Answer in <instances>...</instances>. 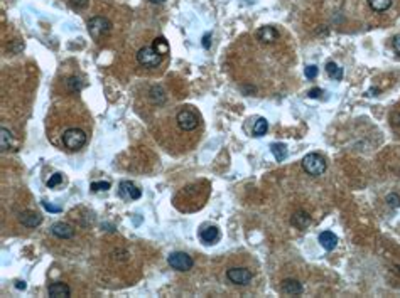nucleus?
Segmentation results:
<instances>
[{
  "instance_id": "obj_31",
  "label": "nucleus",
  "mask_w": 400,
  "mask_h": 298,
  "mask_svg": "<svg viewBox=\"0 0 400 298\" xmlns=\"http://www.w3.org/2000/svg\"><path fill=\"white\" fill-rule=\"evenodd\" d=\"M73 7H76V8H84L88 5V0H73Z\"/></svg>"
},
{
  "instance_id": "obj_34",
  "label": "nucleus",
  "mask_w": 400,
  "mask_h": 298,
  "mask_svg": "<svg viewBox=\"0 0 400 298\" xmlns=\"http://www.w3.org/2000/svg\"><path fill=\"white\" fill-rule=\"evenodd\" d=\"M15 287L19 288V290H24V288H25V283H24V282H19V283L15 285Z\"/></svg>"
},
{
  "instance_id": "obj_29",
  "label": "nucleus",
  "mask_w": 400,
  "mask_h": 298,
  "mask_svg": "<svg viewBox=\"0 0 400 298\" xmlns=\"http://www.w3.org/2000/svg\"><path fill=\"white\" fill-rule=\"evenodd\" d=\"M392 46H394V51L400 56V34H399V35H395V37H394Z\"/></svg>"
},
{
  "instance_id": "obj_32",
  "label": "nucleus",
  "mask_w": 400,
  "mask_h": 298,
  "mask_svg": "<svg viewBox=\"0 0 400 298\" xmlns=\"http://www.w3.org/2000/svg\"><path fill=\"white\" fill-rule=\"evenodd\" d=\"M309 98H319L323 95V90H319V88H313V90H309Z\"/></svg>"
},
{
  "instance_id": "obj_7",
  "label": "nucleus",
  "mask_w": 400,
  "mask_h": 298,
  "mask_svg": "<svg viewBox=\"0 0 400 298\" xmlns=\"http://www.w3.org/2000/svg\"><path fill=\"white\" fill-rule=\"evenodd\" d=\"M226 278L235 285H242V287H245V285L252 282L253 275H252V271L247 270V268H230L228 271H226Z\"/></svg>"
},
{
  "instance_id": "obj_6",
  "label": "nucleus",
  "mask_w": 400,
  "mask_h": 298,
  "mask_svg": "<svg viewBox=\"0 0 400 298\" xmlns=\"http://www.w3.org/2000/svg\"><path fill=\"white\" fill-rule=\"evenodd\" d=\"M176 122H177V125H179L181 130H184V132L196 130L198 123H199L198 117L191 110H181L179 113H177V117H176Z\"/></svg>"
},
{
  "instance_id": "obj_11",
  "label": "nucleus",
  "mask_w": 400,
  "mask_h": 298,
  "mask_svg": "<svg viewBox=\"0 0 400 298\" xmlns=\"http://www.w3.org/2000/svg\"><path fill=\"white\" fill-rule=\"evenodd\" d=\"M47 293H49V297H52V298H68L71 295V290L66 283L56 282V283H51L49 287H47Z\"/></svg>"
},
{
  "instance_id": "obj_2",
  "label": "nucleus",
  "mask_w": 400,
  "mask_h": 298,
  "mask_svg": "<svg viewBox=\"0 0 400 298\" xmlns=\"http://www.w3.org/2000/svg\"><path fill=\"white\" fill-rule=\"evenodd\" d=\"M63 144L71 152H76L86 145V133L79 128H68L63 133Z\"/></svg>"
},
{
  "instance_id": "obj_22",
  "label": "nucleus",
  "mask_w": 400,
  "mask_h": 298,
  "mask_svg": "<svg viewBox=\"0 0 400 298\" xmlns=\"http://www.w3.org/2000/svg\"><path fill=\"white\" fill-rule=\"evenodd\" d=\"M150 100L157 105H162L164 101H166V95H164V91L161 88H152V90H150Z\"/></svg>"
},
{
  "instance_id": "obj_25",
  "label": "nucleus",
  "mask_w": 400,
  "mask_h": 298,
  "mask_svg": "<svg viewBox=\"0 0 400 298\" xmlns=\"http://www.w3.org/2000/svg\"><path fill=\"white\" fill-rule=\"evenodd\" d=\"M61 182H63V175H61V173H52L46 184H47V187H49V189H54V187H57V185L61 184Z\"/></svg>"
},
{
  "instance_id": "obj_19",
  "label": "nucleus",
  "mask_w": 400,
  "mask_h": 298,
  "mask_svg": "<svg viewBox=\"0 0 400 298\" xmlns=\"http://www.w3.org/2000/svg\"><path fill=\"white\" fill-rule=\"evenodd\" d=\"M368 5L375 12H385L392 5V0H368Z\"/></svg>"
},
{
  "instance_id": "obj_15",
  "label": "nucleus",
  "mask_w": 400,
  "mask_h": 298,
  "mask_svg": "<svg viewBox=\"0 0 400 298\" xmlns=\"http://www.w3.org/2000/svg\"><path fill=\"white\" fill-rule=\"evenodd\" d=\"M281 287H282V292L286 293V295L296 297V295H301V293H302V285L297 282V280L287 278V280H284Z\"/></svg>"
},
{
  "instance_id": "obj_28",
  "label": "nucleus",
  "mask_w": 400,
  "mask_h": 298,
  "mask_svg": "<svg viewBox=\"0 0 400 298\" xmlns=\"http://www.w3.org/2000/svg\"><path fill=\"white\" fill-rule=\"evenodd\" d=\"M387 202H389L390 207H399L400 206V197L397 194H389V195H387Z\"/></svg>"
},
{
  "instance_id": "obj_16",
  "label": "nucleus",
  "mask_w": 400,
  "mask_h": 298,
  "mask_svg": "<svg viewBox=\"0 0 400 298\" xmlns=\"http://www.w3.org/2000/svg\"><path fill=\"white\" fill-rule=\"evenodd\" d=\"M291 222H292V226H296L297 229H306L311 224V216L304 211H297L296 214L292 216Z\"/></svg>"
},
{
  "instance_id": "obj_12",
  "label": "nucleus",
  "mask_w": 400,
  "mask_h": 298,
  "mask_svg": "<svg viewBox=\"0 0 400 298\" xmlns=\"http://www.w3.org/2000/svg\"><path fill=\"white\" fill-rule=\"evenodd\" d=\"M257 39L264 44H274L279 39V32L270 25H265V27H260L259 32H257Z\"/></svg>"
},
{
  "instance_id": "obj_27",
  "label": "nucleus",
  "mask_w": 400,
  "mask_h": 298,
  "mask_svg": "<svg viewBox=\"0 0 400 298\" xmlns=\"http://www.w3.org/2000/svg\"><path fill=\"white\" fill-rule=\"evenodd\" d=\"M68 86L71 88V91H79L83 84H81V81H79L78 78H69L68 79Z\"/></svg>"
},
{
  "instance_id": "obj_3",
  "label": "nucleus",
  "mask_w": 400,
  "mask_h": 298,
  "mask_svg": "<svg viewBox=\"0 0 400 298\" xmlns=\"http://www.w3.org/2000/svg\"><path fill=\"white\" fill-rule=\"evenodd\" d=\"M162 54H159L154 47H142L139 52H137V61H139L140 66L144 68H157L162 63Z\"/></svg>"
},
{
  "instance_id": "obj_26",
  "label": "nucleus",
  "mask_w": 400,
  "mask_h": 298,
  "mask_svg": "<svg viewBox=\"0 0 400 298\" xmlns=\"http://www.w3.org/2000/svg\"><path fill=\"white\" fill-rule=\"evenodd\" d=\"M304 74H306V78H309V79H314L318 76V68L314 64H311V66H306V69H304Z\"/></svg>"
},
{
  "instance_id": "obj_1",
  "label": "nucleus",
  "mask_w": 400,
  "mask_h": 298,
  "mask_svg": "<svg viewBox=\"0 0 400 298\" xmlns=\"http://www.w3.org/2000/svg\"><path fill=\"white\" fill-rule=\"evenodd\" d=\"M302 168L313 177H319L326 172V160L319 153H308L302 158Z\"/></svg>"
},
{
  "instance_id": "obj_18",
  "label": "nucleus",
  "mask_w": 400,
  "mask_h": 298,
  "mask_svg": "<svg viewBox=\"0 0 400 298\" xmlns=\"http://www.w3.org/2000/svg\"><path fill=\"white\" fill-rule=\"evenodd\" d=\"M270 150H272L274 157L277 162H282V160H286L287 157V147L284 144H272L270 145Z\"/></svg>"
},
{
  "instance_id": "obj_24",
  "label": "nucleus",
  "mask_w": 400,
  "mask_h": 298,
  "mask_svg": "<svg viewBox=\"0 0 400 298\" xmlns=\"http://www.w3.org/2000/svg\"><path fill=\"white\" fill-rule=\"evenodd\" d=\"M0 137H2V150H7L12 144V133L7 128H2L0 130Z\"/></svg>"
},
{
  "instance_id": "obj_10",
  "label": "nucleus",
  "mask_w": 400,
  "mask_h": 298,
  "mask_svg": "<svg viewBox=\"0 0 400 298\" xmlns=\"http://www.w3.org/2000/svg\"><path fill=\"white\" fill-rule=\"evenodd\" d=\"M199 238H201L204 244H215L220 239V231H218L216 226H204L199 231Z\"/></svg>"
},
{
  "instance_id": "obj_33",
  "label": "nucleus",
  "mask_w": 400,
  "mask_h": 298,
  "mask_svg": "<svg viewBox=\"0 0 400 298\" xmlns=\"http://www.w3.org/2000/svg\"><path fill=\"white\" fill-rule=\"evenodd\" d=\"M210 35H211V34H206V35H204V37H203V46L206 47V49L210 47V41H208V39H210Z\"/></svg>"
},
{
  "instance_id": "obj_35",
  "label": "nucleus",
  "mask_w": 400,
  "mask_h": 298,
  "mask_svg": "<svg viewBox=\"0 0 400 298\" xmlns=\"http://www.w3.org/2000/svg\"><path fill=\"white\" fill-rule=\"evenodd\" d=\"M152 3H162V2H166V0H150Z\"/></svg>"
},
{
  "instance_id": "obj_30",
  "label": "nucleus",
  "mask_w": 400,
  "mask_h": 298,
  "mask_svg": "<svg viewBox=\"0 0 400 298\" xmlns=\"http://www.w3.org/2000/svg\"><path fill=\"white\" fill-rule=\"evenodd\" d=\"M42 206L46 211H49V212H61V207H54V206H51V204H47L46 201H42Z\"/></svg>"
},
{
  "instance_id": "obj_13",
  "label": "nucleus",
  "mask_w": 400,
  "mask_h": 298,
  "mask_svg": "<svg viewBox=\"0 0 400 298\" xmlns=\"http://www.w3.org/2000/svg\"><path fill=\"white\" fill-rule=\"evenodd\" d=\"M318 241L326 251H333L338 246V236L335 233H331V231H323V233L319 234Z\"/></svg>"
},
{
  "instance_id": "obj_14",
  "label": "nucleus",
  "mask_w": 400,
  "mask_h": 298,
  "mask_svg": "<svg viewBox=\"0 0 400 298\" xmlns=\"http://www.w3.org/2000/svg\"><path fill=\"white\" fill-rule=\"evenodd\" d=\"M20 222H22V226H25V228H35V226H39L42 222V216L37 214V212H32V211L22 212Z\"/></svg>"
},
{
  "instance_id": "obj_5",
  "label": "nucleus",
  "mask_w": 400,
  "mask_h": 298,
  "mask_svg": "<svg viewBox=\"0 0 400 298\" xmlns=\"http://www.w3.org/2000/svg\"><path fill=\"white\" fill-rule=\"evenodd\" d=\"M112 29V22L105 17H93V19L88 20V32L93 39H100L110 32Z\"/></svg>"
},
{
  "instance_id": "obj_21",
  "label": "nucleus",
  "mask_w": 400,
  "mask_h": 298,
  "mask_svg": "<svg viewBox=\"0 0 400 298\" xmlns=\"http://www.w3.org/2000/svg\"><path fill=\"white\" fill-rule=\"evenodd\" d=\"M152 47L159 52V54H162V56H166L167 52H169V44H167V41L164 37H157V39H155Z\"/></svg>"
},
{
  "instance_id": "obj_17",
  "label": "nucleus",
  "mask_w": 400,
  "mask_h": 298,
  "mask_svg": "<svg viewBox=\"0 0 400 298\" xmlns=\"http://www.w3.org/2000/svg\"><path fill=\"white\" fill-rule=\"evenodd\" d=\"M326 73H328V76L333 78L335 81H341V79H343V69L336 63H333V61H330V63L326 64Z\"/></svg>"
},
{
  "instance_id": "obj_8",
  "label": "nucleus",
  "mask_w": 400,
  "mask_h": 298,
  "mask_svg": "<svg viewBox=\"0 0 400 298\" xmlns=\"http://www.w3.org/2000/svg\"><path fill=\"white\" fill-rule=\"evenodd\" d=\"M118 195L122 199H125V201H137V199H140L142 190L137 187L133 182L122 180V182H120V185H118Z\"/></svg>"
},
{
  "instance_id": "obj_4",
  "label": "nucleus",
  "mask_w": 400,
  "mask_h": 298,
  "mask_svg": "<svg viewBox=\"0 0 400 298\" xmlns=\"http://www.w3.org/2000/svg\"><path fill=\"white\" fill-rule=\"evenodd\" d=\"M167 263L172 270H177V271H189L194 266L193 258H191L188 253H183V251L171 253L167 258Z\"/></svg>"
},
{
  "instance_id": "obj_9",
  "label": "nucleus",
  "mask_w": 400,
  "mask_h": 298,
  "mask_svg": "<svg viewBox=\"0 0 400 298\" xmlns=\"http://www.w3.org/2000/svg\"><path fill=\"white\" fill-rule=\"evenodd\" d=\"M51 233L59 239H69L74 236V229L66 222H54L51 228Z\"/></svg>"
},
{
  "instance_id": "obj_20",
  "label": "nucleus",
  "mask_w": 400,
  "mask_h": 298,
  "mask_svg": "<svg viewBox=\"0 0 400 298\" xmlns=\"http://www.w3.org/2000/svg\"><path fill=\"white\" fill-rule=\"evenodd\" d=\"M267 130H269V123H267L265 118H259L255 122V125H253V128H252V132H253V135H255V137L265 135Z\"/></svg>"
},
{
  "instance_id": "obj_23",
  "label": "nucleus",
  "mask_w": 400,
  "mask_h": 298,
  "mask_svg": "<svg viewBox=\"0 0 400 298\" xmlns=\"http://www.w3.org/2000/svg\"><path fill=\"white\" fill-rule=\"evenodd\" d=\"M91 190L93 192H101V190H108L110 187H112V184H110L108 180H98V182H91Z\"/></svg>"
}]
</instances>
